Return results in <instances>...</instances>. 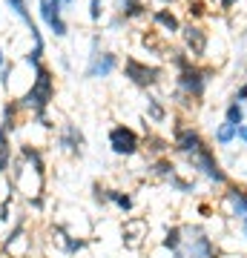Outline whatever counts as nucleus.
Segmentation results:
<instances>
[{
	"instance_id": "25",
	"label": "nucleus",
	"mask_w": 247,
	"mask_h": 258,
	"mask_svg": "<svg viewBox=\"0 0 247 258\" xmlns=\"http://www.w3.org/2000/svg\"><path fill=\"white\" fill-rule=\"evenodd\" d=\"M146 144H150V149H153V152H158V155L167 149V141L164 138H156V135H150V138H146Z\"/></svg>"
},
{
	"instance_id": "28",
	"label": "nucleus",
	"mask_w": 247,
	"mask_h": 258,
	"mask_svg": "<svg viewBox=\"0 0 247 258\" xmlns=\"http://www.w3.org/2000/svg\"><path fill=\"white\" fill-rule=\"evenodd\" d=\"M236 3H238V0H219V6H221L224 12H230L233 6H236Z\"/></svg>"
},
{
	"instance_id": "20",
	"label": "nucleus",
	"mask_w": 247,
	"mask_h": 258,
	"mask_svg": "<svg viewBox=\"0 0 247 258\" xmlns=\"http://www.w3.org/2000/svg\"><path fill=\"white\" fill-rule=\"evenodd\" d=\"M146 118L156 120V123H161V120L167 118V109L156 101V98H146Z\"/></svg>"
},
{
	"instance_id": "14",
	"label": "nucleus",
	"mask_w": 247,
	"mask_h": 258,
	"mask_svg": "<svg viewBox=\"0 0 247 258\" xmlns=\"http://www.w3.org/2000/svg\"><path fill=\"white\" fill-rule=\"evenodd\" d=\"M20 155H23V161H26L32 169H35L37 175L43 178V169H46V164H43V155H40V149L37 147H32V144H23L20 147Z\"/></svg>"
},
{
	"instance_id": "7",
	"label": "nucleus",
	"mask_w": 247,
	"mask_h": 258,
	"mask_svg": "<svg viewBox=\"0 0 247 258\" xmlns=\"http://www.w3.org/2000/svg\"><path fill=\"white\" fill-rule=\"evenodd\" d=\"M173 147H175V152H181L184 158H190L202 147H207V141L202 138V132L192 126V123H178L173 129Z\"/></svg>"
},
{
	"instance_id": "19",
	"label": "nucleus",
	"mask_w": 247,
	"mask_h": 258,
	"mask_svg": "<svg viewBox=\"0 0 247 258\" xmlns=\"http://www.w3.org/2000/svg\"><path fill=\"white\" fill-rule=\"evenodd\" d=\"M107 201H112L118 210H132V198H129L127 192H121V189H107Z\"/></svg>"
},
{
	"instance_id": "24",
	"label": "nucleus",
	"mask_w": 247,
	"mask_h": 258,
	"mask_svg": "<svg viewBox=\"0 0 247 258\" xmlns=\"http://www.w3.org/2000/svg\"><path fill=\"white\" fill-rule=\"evenodd\" d=\"M101 15H104V3H101V0H89V20H92V23H98Z\"/></svg>"
},
{
	"instance_id": "3",
	"label": "nucleus",
	"mask_w": 247,
	"mask_h": 258,
	"mask_svg": "<svg viewBox=\"0 0 247 258\" xmlns=\"http://www.w3.org/2000/svg\"><path fill=\"white\" fill-rule=\"evenodd\" d=\"M161 66H153V63H144L138 57H124V78H127L132 86L138 89H153L161 83Z\"/></svg>"
},
{
	"instance_id": "13",
	"label": "nucleus",
	"mask_w": 247,
	"mask_h": 258,
	"mask_svg": "<svg viewBox=\"0 0 247 258\" xmlns=\"http://www.w3.org/2000/svg\"><path fill=\"white\" fill-rule=\"evenodd\" d=\"M118 15L124 20H138L146 15V0H118Z\"/></svg>"
},
{
	"instance_id": "26",
	"label": "nucleus",
	"mask_w": 247,
	"mask_h": 258,
	"mask_svg": "<svg viewBox=\"0 0 247 258\" xmlns=\"http://www.w3.org/2000/svg\"><path fill=\"white\" fill-rule=\"evenodd\" d=\"M233 101H238V103H244L247 101V83H241L236 89V95H233Z\"/></svg>"
},
{
	"instance_id": "11",
	"label": "nucleus",
	"mask_w": 247,
	"mask_h": 258,
	"mask_svg": "<svg viewBox=\"0 0 247 258\" xmlns=\"http://www.w3.org/2000/svg\"><path fill=\"white\" fill-rule=\"evenodd\" d=\"M61 147L69 149L72 155H81V147H86V138H83V132L72 123H66L64 132H61Z\"/></svg>"
},
{
	"instance_id": "23",
	"label": "nucleus",
	"mask_w": 247,
	"mask_h": 258,
	"mask_svg": "<svg viewBox=\"0 0 247 258\" xmlns=\"http://www.w3.org/2000/svg\"><path fill=\"white\" fill-rule=\"evenodd\" d=\"M167 181H170V186H175L178 192H192V189H195L192 181H184V178H178V175H170Z\"/></svg>"
},
{
	"instance_id": "12",
	"label": "nucleus",
	"mask_w": 247,
	"mask_h": 258,
	"mask_svg": "<svg viewBox=\"0 0 247 258\" xmlns=\"http://www.w3.org/2000/svg\"><path fill=\"white\" fill-rule=\"evenodd\" d=\"M227 201H230V210L236 218H244L247 215V189L238 184H230L227 186Z\"/></svg>"
},
{
	"instance_id": "1",
	"label": "nucleus",
	"mask_w": 247,
	"mask_h": 258,
	"mask_svg": "<svg viewBox=\"0 0 247 258\" xmlns=\"http://www.w3.org/2000/svg\"><path fill=\"white\" fill-rule=\"evenodd\" d=\"M52 101H55V75H52V69L46 63H40V66H35L32 86H29L26 95L20 98V106H23V109H32L35 115H43Z\"/></svg>"
},
{
	"instance_id": "15",
	"label": "nucleus",
	"mask_w": 247,
	"mask_h": 258,
	"mask_svg": "<svg viewBox=\"0 0 247 258\" xmlns=\"http://www.w3.org/2000/svg\"><path fill=\"white\" fill-rule=\"evenodd\" d=\"M12 164V141H9V132L0 129V175L9 169Z\"/></svg>"
},
{
	"instance_id": "10",
	"label": "nucleus",
	"mask_w": 247,
	"mask_h": 258,
	"mask_svg": "<svg viewBox=\"0 0 247 258\" xmlns=\"http://www.w3.org/2000/svg\"><path fill=\"white\" fill-rule=\"evenodd\" d=\"M153 23H156L164 35H178V32H181V20H178V15H175L170 6H161V9L153 12Z\"/></svg>"
},
{
	"instance_id": "29",
	"label": "nucleus",
	"mask_w": 247,
	"mask_h": 258,
	"mask_svg": "<svg viewBox=\"0 0 247 258\" xmlns=\"http://www.w3.org/2000/svg\"><path fill=\"white\" fill-rule=\"evenodd\" d=\"M6 63V55H3V49H0V66Z\"/></svg>"
},
{
	"instance_id": "31",
	"label": "nucleus",
	"mask_w": 247,
	"mask_h": 258,
	"mask_svg": "<svg viewBox=\"0 0 247 258\" xmlns=\"http://www.w3.org/2000/svg\"><path fill=\"white\" fill-rule=\"evenodd\" d=\"M241 221H244V235H247V215H244V218H241Z\"/></svg>"
},
{
	"instance_id": "16",
	"label": "nucleus",
	"mask_w": 247,
	"mask_h": 258,
	"mask_svg": "<svg viewBox=\"0 0 247 258\" xmlns=\"http://www.w3.org/2000/svg\"><path fill=\"white\" fill-rule=\"evenodd\" d=\"M236 132H238V126H236V123H230V120L219 123V129H216V144H221V147H227V144H233V141H236Z\"/></svg>"
},
{
	"instance_id": "6",
	"label": "nucleus",
	"mask_w": 247,
	"mask_h": 258,
	"mask_svg": "<svg viewBox=\"0 0 247 258\" xmlns=\"http://www.w3.org/2000/svg\"><path fill=\"white\" fill-rule=\"evenodd\" d=\"M187 161H190V166L199 169L204 178H210L213 184H227V172L221 169V164L216 161V152H213L210 147H202L195 155L187 158Z\"/></svg>"
},
{
	"instance_id": "22",
	"label": "nucleus",
	"mask_w": 247,
	"mask_h": 258,
	"mask_svg": "<svg viewBox=\"0 0 247 258\" xmlns=\"http://www.w3.org/2000/svg\"><path fill=\"white\" fill-rule=\"evenodd\" d=\"M178 244H181V227H173V230H167V238H164V247L167 249H178Z\"/></svg>"
},
{
	"instance_id": "9",
	"label": "nucleus",
	"mask_w": 247,
	"mask_h": 258,
	"mask_svg": "<svg viewBox=\"0 0 247 258\" xmlns=\"http://www.w3.org/2000/svg\"><path fill=\"white\" fill-rule=\"evenodd\" d=\"M118 69V55L112 52H98V55H89V66H86V78H110L112 72Z\"/></svg>"
},
{
	"instance_id": "27",
	"label": "nucleus",
	"mask_w": 247,
	"mask_h": 258,
	"mask_svg": "<svg viewBox=\"0 0 247 258\" xmlns=\"http://www.w3.org/2000/svg\"><path fill=\"white\" fill-rule=\"evenodd\" d=\"M236 138H238V141H244V144H247V123H241V126H238Z\"/></svg>"
},
{
	"instance_id": "21",
	"label": "nucleus",
	"mask_w": 247,
	"mask_h": 258,
	"mask_svg": "<svg viewBox=\"0 0 247 258\" xmlns=\"http://www.w3.org/2000/svg\"><path fill=\"white\" fill-rule=\"evenodd\" d=\"M187 15L192 20H199L207 15V0H187Z\"/></svg>"
},
{
	"instance_id": "30",
	"label": "nucleus",
	"mask_w": 247,
	"mask_h": 258,
	"mask_svg": "<svg viewBox=\"0 0 247 258\" xmlns=\"http://www.w3.org/2000/svg\"><path fill=\"white\" fill-rule=\"evenodd\" d=\"M158 3H161V6H170V3H175V0H158Z\"/></svg>"
},
{
	"instance_id": "17",
	"label": "nucleus",
	"mask_w": 247,
	"mask_h": 258,
	"mask_svg": "<svg viewBox=\"0 0 247 258\" xmlns=\"http://www.w3.org/2000/svg\"><path fill=\"white\" fill-rule=\"evenodd\" d=\"M224 120H230V123L241 126V123H244V106H241L238 101H230L227 109H224Z\"/></svg>"
},
{
	"instance_id": "18",
	"label": "nucleus",
	"mask_w": 247,
	"mask_h": 258,
	"mask_svg": "<svg viewBox=\"0 0 247 258\" xmlns=\"http://www.w3.org/2000/svg\"><path fill=\"white\" fill-rule=\"evenodd\" d=\"M150 172L158 175V178H170V175H175V164L170 161V158H158L156 164L150 166Z\"/></svg>"
},
{
	"instance_id": "5",
	"label": "nucleus",
	"mask_w": 247,
	"mask_h": 258,
	"mask_svg": "<svg viewBox=\"0 0 247 258\" xmlns=\"http://www.w3.org/2000/svg\"><path fill=\"white\" fill-rule=\"evenodd\" d=\"M184 232H187L190 238H181V244L175 249V258H210L213 255L210 238H207L199 227H184Z\"/></svg>"
},
{
	"instance_id": "4",
	"label": "nucleus",
	"mask_w": 247,
	"mask_h": 258,
	"mask_svg": "<svg viewBox=\"0 0 247 258\" xmlns=\"http://www.w3.org/2000/svg\"><path fill=\"white\" fill-rule=\"evenodd\" d=\"M110 149L121 158H132V155H138V149H141V138H138V132L132 126L115 123V126L110 129Z\"/></svg>"
},
{
	"instance_id": "2",
	"label": "nucleus",
	"mask_w": 247,
	"mask_h": 258,
	"mask_svg": "<svg viewBox=\"0 0 247 258\" xmlns=\"http://www.w3.org/2000/svg\"><path fill=\"white\" fill-rule=\"evenodd\" d=\"M210 75L213 69H204L192 60V63H187L184 69L175 72V89H178V95L190 98V101H202L204 92H207V83H210Z\"/></svg>"
},
{
	"instance_id": "8",
	"label": "nucleus",
	"mask_w": 247,
	"mask_h": 258,
	"mask_svg": "<svg viewBox=\"0 0 247 258\" xmlns=\"http://www.w3.org/2000/svg\"><path fill=\"white\" fill-rule=\"evenodd\" d=\"M181 40H184V49H187V55L192 57V60H199V57L207 55V43H210V37H207V32H204L199 23H187V26H181Z\"/></svg>"
},
{
	"instance_id": "32",
	"label": "nucleus",
	"mask_w": 247,
	"mask_h": 258,
	"mask_svg": "<svg viewBox=\"0 0 247 258\" xmlns=\"http://www.w3.org/2000/svg\"><path fill=\"white\" fill-rule=\"evenodd\" d=\"M61 3H64V6H69V3H72V0H61Z\"/></svg>"
}]
</instances>
